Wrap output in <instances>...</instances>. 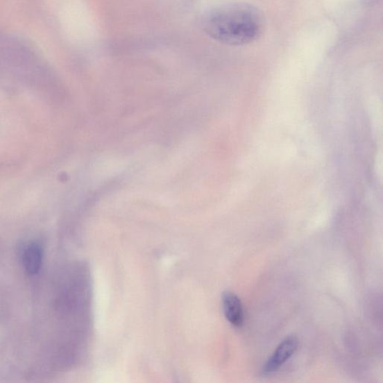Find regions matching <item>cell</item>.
<instances>
[{
	"instance_id": "obj_1",
	"label": "cell",
	"mask_w": 383,
	"mask_h": 383,
	"mask_svg": "<svg viewBox=\"0 0 383 383\" xmlns=\"http://www.w3.org/2000/svg\"><path fill=\"white\" fill-rule=\"evenodd\" d=\"M203 30L214 40L229 46H243L258 40L264 19L255 7L247 3L219 6L206 14Z\"/></svg>"
},
{
	"instance_id": "obj_2",
	"label": "cell",
	"mask_w": 383,
	"mask_h": 383,
	"mask_svg": "<svg viewBox=\"0 0 383 383\" xmlns=\"http://www.w3.org/2000/svg\"><path fill=\"white\" fill-rule=\"evenodd\" d=\"M299 340L296 335H289L278 346L262 369L264 375H271L279 371L298 350Z\"/></svg>"
},
{
	"instance_id": "obj_3",
	"label": "cell",
	"mask_w": 383,
	"mask_h": 383,
	"mask_svg": "<svg viewBox=\"0 0 383 383\" xmlns=\"http://www.w3.org/2000/svg\"><path fill=\"white\" fill-rule=\"evenodd\" d=\"M222 305L226 320L235 327H242L244 322L243 304L235 293L225 291L222 296Z\"/></svg>"
},
{
	"instance_id": "obj_4",
	"label": "cell",
	"mask_w": 383,
	"mask_h": 383,
	"mask_svg": "<svg viewBox=\"0 0 383 383\" xmlns=\"http://www.w3.org/2000/svg\"><path fill=\"white\" fill-rule=\"evenodd\" d=\"M43 260L41 246L36 243L28 245L24 253V266L28 275H34L40 271Z\"/></svg>"
}]
</instances>
